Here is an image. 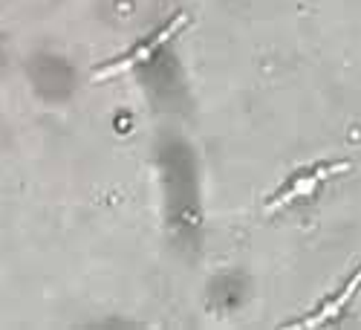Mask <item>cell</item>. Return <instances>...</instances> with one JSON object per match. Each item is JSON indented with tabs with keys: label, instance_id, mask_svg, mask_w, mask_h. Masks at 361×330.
<instances>
[{
	"label": "cell",
	"instance_id": "2",
	"mask_svg": "<svg viewBox=\"0 0 361 330\" xmlns=\"http://www.w3.org/2000/svg\"><path fill=\"white\" fill-rule=\"evenodd\" d=\"M344 171H350V163H326V165H315L312 171H300V174L292 177V183H289L272 203H269L266 208H269V212H278V208L286 206V203L307 200V197L315 194V189L324 183V179L336 177V174H344Z\"/></svg>",
	"mask_w": 361,
	"mask_h": 330
},
{
	"label": "cell",
	"instance_id": "3",
	"mask_svg": "<svg viewBox=\"0 0 361 330\" xmlns=\"http://www.w3.org/2000/svg\"><path fill=\"white\" fill-rule=\"evenodd\" d=\"M361 290V266L355 269V276L344 284V290L336 295V298H329V302H324V307L321 310H315L310 319H304V322H295V324H289V327H295V330H300V327H321V324H326L329 319H336L341 310H344V305L350 302V298L355 295Z\"/></svg>",
	"mask_w": 361,
	"mask_h": 330
},
{
	"label": "cell",
	"instance_id": "1",
	"mask_svg": "<svg viewBox=\"0 0 361 330\" xmlns=\"http://www.w3.org/2000/svg\"><path fill=\"white\" fill-rule=\"evenodd\" d=\"M183 26H188V15L185 12H179L168 26H162L159 29V33L154 35V38H150V41H142V44H136L128 55H122V58H116V61L113 64H107L104 70H99L96 76H93V81H102V78H110V76H118V73H125V70H130V67H136V64H142V61H147V58L150 55H154L168 38H173L176 33H179V29H183Z\"/></svg>",
	"mask_w": 361,
	"mask_h": 330
}]
</instances>
